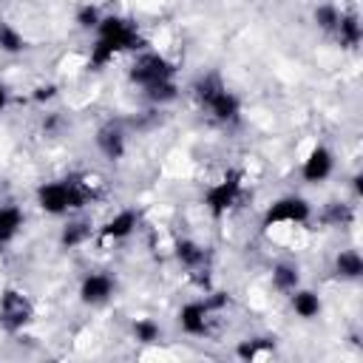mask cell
<instances>
[{"instance_id": "6da1fadb", "label": "cell", "mask_w": 363, "mask_h": 363, "mask_svg": "<svg viewBox=\"0 0 363 363\" xmlns=\"http://www.w3.org/2000/svg\"><path fill=\"white\" fill-rule=\"evenodd\" d=\"M91 199H94L91 187L79 179H60L37 187V207L48 216H65L71 210H82Z\"/></svg>"}, {"instance_id": "7a4b0ae2", "label": "cell", "mask_w": 363, "mask_h": 363, "mask_svg": "<svg viewBox=\"0 0 363 363\" xmlns=\"http://www.w3.org/2000/svg\"><path fill=\"white\" fill-rule=\"evenodd\" d=\"M96 40H102L113 54L145 48V40H142L136 23L128 20V17H119V14H108V17L99 20V26H96Z\"/></svg>"}, {"instance_id": "3957f363", "label": "cell", "mask_w": 363, "mask_h": 363, "mask_svg": "<svg viewBox=\"0 0 363 363\" xmlns=\"http://www.w3.org/2000/svg\"><path fill=\"white\" fill-rule=\"evenodd\" d=\"M241 190H244V173L241 170H227L216 184L207 187L204 207L210 210L213 218H221L227 210L235 207V201L241 199Z\"/></svg>"}, {"instance_id": "277c9868", "label": "cell", "mask_w": 363, "mask_h": 363, "mask_svg": "<svg viewBox=\"0 0 363 363\" xmlns=\"http://www.w3.org/2000/svg\"><path fill=\"white\" fill-rule=\"evenodd\" d=\"M176 74V65L156 54V51H142L133 62H130V71H128V79L139 88H147V85H156V82H164V79H173Z\"/></svg>"}, {"instance_id": "5b68a950", "label": "cell", "mask_w": 363, "mask_h": 363, "mask_svg": "<svg viewBox=\"0 0 363 363\" xmlns=\"http://www.w3.org/2000/svg\"><path fill=\"white\" fill-rule=\"evenodd\" d=\"M34 320V303L28 301L26 292L6 286L0 292V326L6 332H20Z\"/></svg>"}, {"instance_id": "8992f818", "label": "cell", "mask_w": 363, "mask_h": 363, "mask_svg": "<svg viewBox=\"0 0 363 363\" xmlns=\"http://www.w3.org/2000/svg\"><path fill=\"white\" fill-rule=\"evenodd\" d=\"M312 218V204L301 196H281L264 213V227L275 224H306Z\"/></svg>"}, {"instance_id": "52a82bcc", "label": "cell", "mask_w": 363, "mask_h": 363, "mask_svg": "<svg viewBox=\"0 0 363 363\" xmlns=\"http://www.w3.org/2000/svg\"><path fill=\"white\" fill-rule=\"evenodd\" d=\"M332 170H335V153H332L329 147H323V145H315V147L306 153L303 164H301V176H303V182H309V184L326 182V179L332 176Z\"/></svg>"}, {"instance_id": "ba28073f", "label": "cell", "mask_w": 363, "mask_h": 363, "mask_svg": "<svg viewBox=\"0 0 363 363\" xmlns=\"http://www.w3.org/2000/svg\"><path fill=\"white\" fill-rule=\"evenodd\" d=\"M113 289H116V284L108 272H88L79 284V301L88 306H99V303L111 301Z\"/></svg>"}, {"instance_id": "9c48e42d", "label": "cell", "mask_w": 363, "mask_h": 363, "mask_svg": "<svg viewBox=\"0 0 363 363\" xmlns=\"http://www.w3.org/2000/svg\"><path fill=\"white\" fill-rule=\"evenodd\" d=\"M94 142H96V150H99L105 159H111V162H119V159L125 156V147H128L125 130H122L119 122H105V125L96 130Z\"/></svg>"}, {"instance_id": "30bf717a", "label": "cell", "mask_w": 363, "mask_h": 363, "mask_svg": "<svg viewBox=\"0 0 363 363\" xmlns=\"http://www.w3.org/2000/svg\"><path fill=\"white\" fill-rule=\"evenodd\" d=\"M179 326L184 335H193V337H201L207 335V326H210V309L204 301H190L179 309Z\"/></svg>"}, {"instance_id": "8fae6325", "label": "cell", "mask_w": 363, "mask_h": 363, "mask_svg": "<svg viewBox=\"0 0 363 363\" xmlns=\"http://www.w3.org/2000/svg\"><path fill=\"white\" fill-rule=\"evenodd\" d=\"M204 108H207V111L213 113V119H218V122H235L238 113H241V102H238V96H235L233 91H227V85L218 88V91L204 102Z\"/></svg>"}, {"instance_id": "7c38bea8", "label": "cell", "mask_w": 363, "mask_h": 363, "mask_svg": "<svg viewBox=\"0 0 363 363\" xmlns=\"http://www.w3.org/2000/svg\"><path fill=\"white\" fill-rule=\"evenodd\" d=\"M136 224H139V213L136 210H119L113 218L105 221V227L99 230V238H105V241H122V238L133 235Z\"/></svg>"}, {"instance_id": "4fadbf2b", "label": "cell", "mask_w": 363, "mask_h": 363, "mask_svg": "<svg viewBox=\"0 0 363 363\" xmlns=\"http://www.w3.org/2000/svg\"><path fill=\"white\" fill-rule=\"evenodd\" d=\"M173 255H176V261H179L182 267H187V269H201V267L207 264V247H201V244L193 241V238L176 241Z\"/></svg>"}, {"instance_id": "5bb4252c", "label": "cell", "mask_w": 363, "mask_h": 363, "mask_svg": "<svg viewBox=\"0 0 363 363\" xmlns=\"http://www.w3.org/2000/svg\"><path fill=\"white\" fill-rule=\"evenodd\" d=\"M23 221H26V216L20 207H14V204L0 207V250L17 238V233L23 230Z\"/></svg>"}, {"instance_id": "9a60e30c", "label": "cell", "mask_w": 363, "mask_h": 363, "mask_svg": "<svg viewBox=\"0 0 363 363\" xmlns=\"http://www.w3.org/2000/svg\"><path fill=\"white\" fill-rule=\"evenodd\" d=\"M289 303H292V312L298 315V318H306V320H312V318H318L320 315V298H318V292H312V289H292L289 292Z\"/></svg>"}, {"instance_id": "2e32d148", "label": "cell", "mask_w": 363, "mask_h": 363, "mask_svg": "<svg viewBox=\"0 0 363 363\" xmlns=\"http://www.w3.org/2000/svg\"><path fill=\"white\" fill-rule=\"evenodd\" d=\"M335 37L343 48H354L360 40H363V26H360V17L357 14H343L340 11V20H337V28H335Z\"/></svg>"}, {"instance_id": "e0dca14e", "label": "cell", "mask_w": 363, "mask_h": 363, "mask_svg": "<svg viewBox=\"0 0 363 363\" xmlns=\"http://www.w3.org/2000/svg\"><path fill=\"white\" fill-rule=\"evenodd\" d=\"M335 275L343 281H357L363 275V258L357 250H340L335 255Z\"/></svg>"}, {"instance_id": "ac0fdd59", "label": "cell", "mask_w": 363, "mask_h": 363, "mask_svg": "<svg viewBox=\"0 0 363 363\" xmlns=\"http://www.w3.org/2000/svg\"><path fill=\"white\" fill-rule=\"evenodd\" d=\"M91 235H94V230H91V221H85V218L68 221V224L62 227V233H60V247H62V250H74V247H82V244H85Z\"/></svg>"}, {"instance_id": "d6986e66", "label": "cell", "mask_w": 363, "mask_h": 363, "mask_svg": "<svg viewBox=\"0 0 363 363\" xmlns=\"http://www.w3.org/2000/svg\"><path fill=\"white\" fill-rule=\"evenodd\" d=\"M272 286L278 289V292H292V289H298V284H301V272H298V267L295 264H289V261H281V264H275L272 267Z\"/></svg>"}, {"instance_id": "ffe728a7", "label": "cell", "mask_w": 363, "mask_h": 363, "mask_svg": "<svg viewBox=\"0 0 363 363\" xmlns=\"http://www.w3.org/2000/svg\"><path fill=\"white\" fill-rule=\"evenodd\" d=\"M272 349H275V340L272 337H247V340H241L235 346V354L241 360H255L261 354H269Z\"/></svg>"}, {"instance_id": "44dd1931", "label": "cell", "mask_w": 363, "mask_h": 363, "mask_svg": "<svg viewBox=\"0 0 363 363\" xmlns=\"http://www.w3.org/2000/svg\"><path fill=\"white\" fill-rule=\"evenodd\" d=\"M130 332H133V337H136L139 343H145V346L162 340V326H159L153 318H139V320H133Z\"/></svg>"}, {"instance_id": "7402d4cb", "label": "cell", "mask_w": 363, "mask_h": 363, "mask_svg": "<svg viewBox=\"0 0 363 363\" xmlns=\"http://www.w3.org/2000/svg\"><path fill=\"white\" fill-rule=\"evenodd\" d=\"M0 51L6 54H20L26 51V37L6 20H0Z\"/></svg>"}, {"instance_id": "603a6c76", "label": "cell", "mask_w": 363, "mask_h": 363, "mask_svg": "<svg viewBox=\"0 0 363 363\" xmlns=\"http://www.w3.org/2000/svg\"><path fill=\"white\" fill-rule=\"evenodd\" d=\"M312 20H315V26H318L320 31H326V34H335V28H337V20H340V11H337V6H332V3H320V6H315V11H312Z\"/></svg>"}, {"instance_id": "cb8c5ba5", "label": "cell", "mask_w": 363, "mask_h": 363, "mask_svg": "<svg viewBox=\"0 0 363 363\" xmlns=\"http://www.w3.org/2000/svg\"><path fill=\"white\" fill-rule=\"evenodd\" d=\"M145 96L153 102V105H167L179 96V88L173 79H164V82H156V85H147L145 88Z\"/></svg>"}, {"instance_id": "d4e9b609", "label": "cell", "mask_w": 363, "mask_h": 363, "mask_svg": "<svg viewBox=\"0 0 363 363\" xmlns=\"http://www.w3.org/2000/svg\"><path fill=\"white\" fill-rule=\"evenodd\" d=\"M323 221L332 224V227H346L352 221V207L343 204V201H329L323 207Z\"/></svg>"}, {"instance_id": "484cf974", "label": "cell", "mask_w": 363, "mask_h": 363, "mask_svg": "<svg viewBox=\"0 0 363 363\" xmlns=\"http://www.w3.org/2000/svg\"><path fill=\"white\" fill-rule=\"evenodd\" d=\"M77 26L82 28V31H96V26H99V20H102V14H99V9L96 6H91V3H85V6H79L77 9Z\"/></svg>"}, {"instance_id": "4316f807", "label": "cell", "mask_w": 363, "mask_h": 363, "mask_svg": "<svg viewBox=\"0 0 363 363\" xmlns=\"http://www.w3.org/2000/svg\"><path fill=\"white\" fill-rule=\"evenodd\" d=\"M57 96V85L54 82H45V85H37L34 88V99L37 102H48V99H54Z\"/></svg>"}, {"instance_id": "83f0119b", "label": "cell", "mask_w": 363, "mask_h": 363, "mask_svg": "<svg viewBox=\"0 0 363 363\" xmlns=\"http://www.w3.org/2000/svg\"><path fill=\"white\" fill-rule=\"evenodd\" d=\"M6 105H9V88L0 82V113L6 111Z\"/></svg>"}]
</instances>
